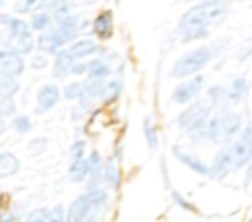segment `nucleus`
<instances>
[{
    "label": "nucleus",
    "mask_w": 252,
    "mask_h": 222,
    "mask_svg": "<svg viewBox=\"0 0 252 222\" xmlns=\"http://www.w3.org/2000/svg\"><path fill=\"white\" fill-rule=\"evenodd\" d=\"M24 71V59L22 55L12 49L10 45L6 49H0V73L2 75H12V77H20Z\"/></svg>",
    "instance_id": "5"
},
{
    "label": "nucleus",
    "mask_w": 252,
    "mask_h": 222,
    "mask_svg": "<svg viewBox=\"0 0 252 222\" xmlns=\"http://www.w3.org/2000/svg\"><path fill=\"white\" fill-rule=\"evenodd\" d=\"M209 100L213 102V104H222V102H226L228 98H226V88H222V86H211L209 88Z\"/></svg>",
    "instance_id": "28"
},
{
    "label": "nucleus",
    "mask_w": 252,
    "mask_h": 222,
    "mask_svg": "<svg viewBox=\"0 0 252 222\" xmlns=\"http://www.w3.org/2000/svg\"><path fill=\"white\" fill-rule=\"evenodd\" d=\"M20 88L18 77L12 75H0V92L2 96H14V92Z\"/></svg>",
    "instance_id": "21"
},
{
    "label": "nucleus",
    "mask_w": 252,
    "mask_h": 222,
    "mask_svg": "<svg viewBox=\"0 0 252 222\" xmlns=\"http://www.w3.org/2000/svg\"><path fill=\"white\" fill-rule=\"evenodd\" d=\"M4 132V116H2V112H0V134Z\"/></svg>",
    "instance_id": "38"
},
{
    "label": "nucleus",
    "mask_w": 252,
    "mask_h": 222,
    "mask_svg": "<svg viewBox=\"0 0 252 222\" xmlns=\"http://www.w3.org/2000/svg\"><path fill=\"white\" fill-rule=\"evenodd\" d=\"M26 222H49V210L47 208H35L26 216Z\"/></svg>",
    "instance_id": "30"
},
{
    "label": "nucleus",
    "mask_w": 252,
    "mask_h": 222,
    "mask_svg": "<svg viewBox=\"0 0 252 222\" xmlns=\"http://www.w3.org/2000/svg\"><path fill=\"white\" fill-rule=\"evenodd\" d=\"M120 79H110L106 84H104V102H112L120 96Z\"/></svg>",
    "instance_id": "24"
},
{
    "label": "nucleus",
    "mask_w": 252,
    "mask_h": 222,
    "mask_svg": "<svg viewBox=\"0 0 252 222\" xmlns=\"http://www.w3.org/2000/svg\"><path fill=\"white\" fill-rule=\"evenodd\" d=\"M211 49L209 47H197L189 53H185L183 57H179L171 69V75L177 79H185L189 75H195L197 71H201L209 61H211Z\"/></svg>",
    "instance_id": "3"
},
{
    "label": "nucleus",
    "mask_w": 252,
    "mask_h": 222,
    "mask_svg": "<svg viewBox=\"0 0 252 222\" xmlns=\"http://www.w3.org/2000/svg\"><path fill=\"white\" fill-rule=\"evenodd\" d=\"M232 157H234V167H242L252 161V126H246L240 132V138L230 145Z\"/></svg>",
    "instance_id": "4"
},
{
    "label": "nucleus",
    "mask_w": 252,
    "mask_h": 222,
    "mask_svg": "<svg viewBox=\"0 0 252 222\" xmlns=\"http://www.w3.org/2000/svg\"><path fill=\"white\" fill-rule=\"evenodd\" d=\"M71 63H73V59H71V55H69V51H67V49H63V51H57L53 73H55L57 77H63V75H67V73H69V69H71Z\"/></svg>",
    "instance_id": "19"
},
{
    "label": "nucleus",
    "mask_w": 252,
    "mask_h": 222,
    "mask_svg": "<svg viewBox=\"0 0 252 222\" xmlns=\"http://www.w3.org/2000/svg\"><path fill=\"white\" fill-rule=\"evenodd\" d=\"M12 126H14L16 132H30V128H32L28 116H16L14 122H12Z\"/></svg>",
    "instance_id": "31"
},
{
    "label": "nucleus",
    "mask_w": 252,
    "mask_h": 222,
    "mask_svg": "<svg viewBox=\"0 0 252 222\" xmlns=\"http://www.w3.org/2000/svg\"><path fill=\"white\" fill-rule=\"evenodd\" d=\"M59 100V88L51 83L43 84L37 92V112H47L51 110Z\"/></svg>",
    "instance_id": "10"
},
{
    "label": "nucleus",
    "mask_w": 252,
    "mask_h": 222,
    "mask_svg": "<svg viewBox=\"0 0 252 222\" xmlns=\"http://www.w3.org/2000/svg\"><path fill=\"white\" fill-rule=\"evenodd\" d=\"M87 171H89V177H96L100 173V155L96 151H93L87 157Z\"/></svg>",
    "instance_id": "27"
},
{
    "label": "nucleus",
    "mask_w": 252,
    "mask_h": 222,
    "mask_svg": "<svg viewBox=\"0 0 252 222\" xmlns=\"http://www.w3.org/2000/svg\"><path fill=\"white\" fill-rule=\"evenodd\" d=\"M209 118H211L209 108L205 104L197 102L179 114L177 124H179V128H183L189 134V138L193 141H201V139H205V126H207Z\"/></svg>",
    "instance_id": "2"
},
{
    "label": "nucleus",
    "mask_w": 252,
    "mask_h": 222,
    "mask_svg": "<svg viewBox=\"0 0 252 222\" xmlns=\"http://www.w3.org/2000/svg\"><path fill=\"white\" fill-rule=\"evenodd\" d=\"M108 73H110L108 63H104V61H100V59H94V61L89 63V69H87L89 79H106Z\"/></svg>",
    "instance_id": "20"
},
{
    "label": "nucleus",
    "mask_w": 252,
    "mask_h": 222,
    "mask_svg": "<svg viewBox=\"0 0 252 222\" xmlns=\"http://www.w3.org/2000/svg\"><path fill=\"white\" fill-rule=\"evenodd\" d=\"M87 69H89V63H77V61H73L69 73H73V75H83V73H87Z\"/></svg>",
    "instance_id": "34"
},
{
    "label": "nucleus",
    "mask_w": 252,
    "mask_h": 222,
    "mask_svg": "<svg viewBox=\"0 0 252 222\" xmlns=\"http://www.w3.org/2000/svg\"><path fill=\"white\" fill-rule=\"evenodd\" d=\"M173 200L177 202V206H181V208H185V210H191V212L195 210V206H191V204H189V202H187L179 193H173Z\"/></svg>",
    "instance_id": "35"
},
{
    "label": "nucleus",
    "mask_w": 252,
    "mask_h": 222,
    "mask_svg": "<svg viewBox=\"0 0 252 222\" xmlns=\"http://www.w3.org/2000/svg\"><path fill=\"white\" fill-rule=\"evenodd\" d=\"M14 100H12V96H2V104H0V112H2V116H12L14 114Z\"/></svg>",
    "instance_id": "32"
},
{
    "label": "nucleus",
    "mask_w": 252,
    "mask_h": 222,
    "mask_svg": "<svg viewBox=\"0 0 252 222\" xmlns=\"http://www.w3.org/2000/svg\"><path fill=\"white\" fill-rule=\"evenodd\" d=\"M32 67H33V69L45 67V59H43V57H33V59H32Z\"/></svg>",
    "instance_id": "37"
},
{
    "label": "nucleus",
    "mask_w": 252,
    "mask_h": 222,
    "mask_svg": "<svg viewBox=\"0 0 252 222\" xmlns=\"http://www.w3.org/2000/svg\"><path fill=\"white\" fill-rule=\"evenodd\" d=\"M51 22H53V16H51L49 12H39V14H35V16L32 18V24H30V26H32L35 31H45V29H49Z\"/></svg>",
    "instance_id": "22"
},
{
    "label": "nucleus",
    "mask_w": 252,
    "mask_h": 222,
    "mask_svg": "<svg viewBox=\"0 0 252 222\" xmlns=\"http://www.w3.org/2000/svg\"><path fill=\"white\" fill-rule=\"evenodd\" d=\"M144 136H146V139H148L150 149H156V147H158V134H156V128H154V124L150 122V118L144 120Z\"/></svg>",
    "instance_id": "26"
},
{
    "label": "nucleus",
    "mask_w": 252,
    "mask_h": 222,
    "mask_svg": "<svg viewBox=\"0 0 252 222\" xmlns=\"http://www.w3.org/2000/svg\"><path fill=\"white\" fill-rule=\"evenodd\" d=\"M205 139L207 141H220L222 139V128H220V116H211L205 126Z\"/></svg>",
    "instance_id": "17"
},
{
    "label": "nucleus",
    "mask_w": 252,
    "mask_h": 222,
    "mask_svg": "<svg viewBox=\"0 0 252 222\" xmlns=\"http://www.w3.org/2000/svg\"><path fill=\"white\" fill-rule=\"evenodd\" d=\"M63 45H65V41L57 28L39 31V35H37V47L45 53H57V51H61Z\"/></svg>",
    "instance_id": "8"
},
{
    "label": "nucleus",
    "mask_w": 252,
    "mask_h": 222,
    "mask_svg": "<svg viewBox=\"0 0 252 222\" xmlns=\"http://www.w3.org/2000/svg\"><path fill=\"white\" fill-rule=\"evenodd\" d=\"M112 29H114L112 12H108V10L100 12V14L94 18V22H93V31H94V35H96L98 39H108V37H112Z\"/></svg>",
    "instance_id": "11"
},
{
    "label": "nucleus",
    "mask_w": 252,
    "mask_h": 222,
    "mask_svg": "<svg viewBox=\"0 0 252 222\" xmlns=\"http://www.w3.org/2000/svg\"><path fill=\"white\" fill-rule=\"evenodd\" d=\"M250 222H252V220H250Z\"/></svg>",
    "instance_id": "40"
},
{
    "label": "nucleus",
    "mask_w": 252,
    "mask_h": 222,
    "mask_svg": "<svg viewBox=\"0 0 252 222\" xmlns=\"http://www.w3.org/2000/svg\"><path fill=\"white\" fill-rule=\"evenodd\" d=\"M67 51H69L71 59L77 61V59H85V57L94 55L98 51V45L94 41H91V39H81V41L71 43V47H67Z\"/></svg>",
    "instance_id": "13"
},
{
    "label": "nucleus",
    "mask_w": 252,
    "mask_h": 222,
    "mask_svg": "<svg viewBox=\"0 0 252 222\" xmlns=\"http://www.w3.org/2000/svg\"><path fill=\"white\" fill-rule=\"evenodd\" d=\"M201 86H203V77H193L189 81H183L179 83L175 88H173V102L177 104H185V102H191L199 92H201Z\"/></svg>",
    "instance_id": "6"
},
{
    "label": "nucleus",
    "mask_w": 252,
    "mask_h": 222,
    "mask_svg": "<svg viewBox=\"0 0 252 222\" xmlns=\"http://www.w3.org/2000/svg\"><path fill=\"white\" fill-rule=\"evenodd\" d=\"M102 179H104V183L110 185V187H116V185H118V171H116L114 163H108V165L104 167V171H102Z\"/></svg>",
    "instance_id": "29"
},
{
    "label": "nucleus",
    "mask_w": 252,
    "mask_h": 222,
    "mask_svg": "<svg viewBox=\"0 0 252 222\" xmlns=\"http://www.w3.org/2000/svg\"><path fill=\"white\" fill-rule=\"evenodd\" d=\"M43 2H45V0H18V2H16V10H18V12H24V14L35 12V10H41Z\"/></svg>",
    "instance_id": "25"
},
{
    "label": "nucleus",
    "mask_w": 252,
    "mask_h": 222,
    "mask_svg": "<svg viewBox=\"0 0 252 222\" xmlns=\"http://www.w3.org/2000/svg\"><path fill=\"white\" fill-rule=\"evenodd\" d=\"M173 153H175V155H177V159H179L181 163H185L191 171H195V173H199V175H209V167H207L203 161H199L197 157H193V155H187V153L179 151V147H175V149H173Z\"/></svg>",
    "instance_id": "16"
},
{
    "label": "nucleus",
    "mask_w": 252,
    "mask_h": 222,
    "mask_svg": "<svg viewBox=\"0 0 252 222\" xmlns=\"http://www.w3.org/2000/svg\"><path fill=\"white\" fill-rule=\"evenodd\" d=\"M49 222H65L63 206H55V208L49 210Z\"/></svg>",
    "instance_id": "33"
},
{
    "label": "nucleus",
    "mask_w": 252,
    "mask_h": 222,
    "mask_svg": "<svg viewBox=\"0 0 252 222\" xmlns=\"http://www.w3.org/2000/svg\"><path fill=\"white\" fill-rule=\"evenodd\" d=\"M63 96L67 100H81V98H85L87 96L85 94V83H71V84H67L65 90H63Z\"/></svg>",
    "instance_id": "23"
},
{
    "label": "nucleus",
    "mask_w": 252,
    "mask_h": 222,
    "mask_svg": "<svg viewBox=\"0 0 252 222\" xmlns=\"http://www.w3.org/2000/svg\"><path fill=\"white\" fill-rule=\"evenodd\" d=\"M20 171V159L10 151H0V177H12Z\"/></svg>",
    "instance_id": "15"
},
{
    "label": "nucleus",
    "mask_w": 252,
    "mask_h": 222,
    "mask_svg": "<svg viewBox=\"0 0 252 222\" xmlns=\"http://www.w3.org/2000/svg\"><path fill=\"white\" fill-rule=\"evenodd\" d=\"M232 167H234V157H232V151H230V147H228V149H222V151L215 157L209 175L215 177V179H222Z\"/></svg>",
    "instance_id": "9"
},
{
    "label": "nucleus",
    "mask_w": 252,
    "mask_h": 222,
    "mask_svg": "<svg viewBox=\"0 0 252 222\" xmlns=\"http://www.w3.org/2000/svg\"><path fill=\"white\" fill-rule=\"evenodd\" d=\"M226 12V4L222 0H203L201 4L193 6L191 10H187L179 24H177V33L181 39L191 41L197 37H205L209 26L222 18Z\"/></svg>",
    "instance_id": "1"
},
{
    "label": "nucleus",
    "mask_w": 252,
    "mask_h": 222,
    "mask_svg": "<svg viewBox=\"0 0 252 222\" xmlns=\"http://www.w3.org/2000/svg\"><path fill=\"white\" fill-rule=\"evenodd\" d=\"M244 94H246V79H244V77H236V79H232L230 86L226 88V98L232 100V102H238Z\"/></svg>",
    "instance_id": "18"
},
{
    "label": "nucleus",
    "mask_w": 252,
    "mask_h": 222,
    "mask_svg": "<svg viewBox=\"0 0 252 222\" xmlns=\"http://www.w3.org/2000/svg\"><path fill=\"white\" fill-rule=\"evenodd\" d=\"M57 29H59L63 41H65V43H71V41L77 37V33H79V20L69 14L65 20H61V22L57 24Z\"/></svg>",
    "instance_id": "14"
},
{
    "label": "nucleus",
    "mask_w": 252,
    "mask_h": 222,
    "mask_svg": "<svg viewBox=\"0 0 252 222\" xmlns=\"http://www.w3.org/2000/svg\"><path fill=\"white\" fill-rule=\"evenodd\" d=\"M45 147V139H33L32 143H30V149L33 151V153H37V151H41Z\"/></svg>",
    "instance_id": "36"
},
{
    "label": "nucleus",
    "mask_w": 252,
    "mask_h": 222,
    "mask_svg": "<svg viewBox=\"0 0 252 222\" xmlns=\"http://www.w3.org/2000/svg\"><path fill=\"white\" fill-rule=\"evenodd\" d=\"M0 6H4V0H0Z\"/></svg>",
    "instance_id": "39"
},
{
    "label": "nucleus",
    "mask_w": 252,
    "mask_h": 222,
    "mask_svg": "<svg viewBox=\"0 0 252 222\" xmlns=\"http://www.w3.org/2000/svg\"><path fill=\"white\" fill-rule=\"evenodd\" d=\"M220 128H222V139L228 141L240 132V116L234 112H220Z\"/></svg>",
    "instance_id": "12"
},
{
    "label": "nucleus",
    "mask_w": 252,
    "mask_h": 222,
    "mask_svg": "<svg viewBox=\"0 0 252 222\" xmlns=\"http://www.w3.org/2000/svg\"><path fill=\"white\" fill-rule=\"evenodd\" d=\"M93 212H94V206H93V202H91L89 193H85V194H81L79 198H75V200L71 202L65 222H85Z\"/></svg>",
    "instance_id": "7"
}]
</instances>
